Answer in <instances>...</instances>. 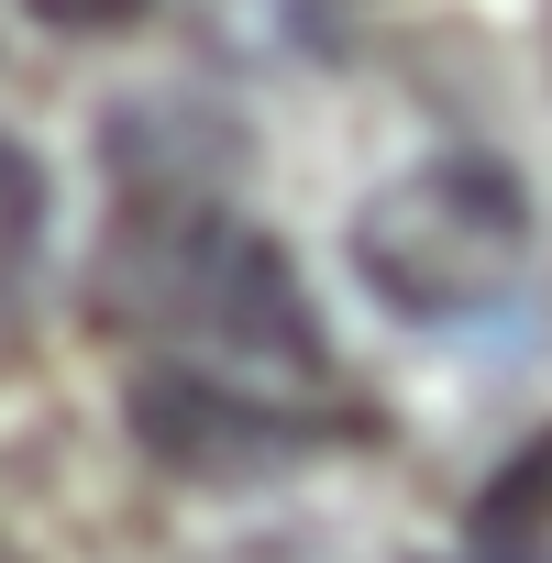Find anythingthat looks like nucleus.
Returning a JSON list of instances; mask_svg holds the SVG:
<instances>
[{
  "label": "nucleus",
  "mask_w": 552,
  "mask_h": 563,
  "mask_svg": "<svg viewBox=\"0 0 552 563\" xmlns=\"http://www.w3.org/2000/svg\"><path fill=\"white\" fill-rule=\"evenodd\" d=\"M89 288H100V321L133 343H166V365H210V376H243L276 398L332 387V332L310 321L299 265L276 254V232H254L221 199H188V188L122 199Z\"/></svg>",
  "instance_id": "nucleus-1"
},
{
  "label": "nucleus",
  "mask_w": 552,
  "mask_h": 563,
  "mask_svg": "<svg viewBox=\"0 0 552 563\" xmlns=\"http://www.w3.org/2000/svg\"><path fill=\"white\" fill-rule=\"evenodd\" d=\"M354 276L398 321H475L530 276V188L497 155H431L354 210Z\"/></svg>",
  "instance_id": "nucleus-2"
},
{
  "label": "nucleus",
  "mask_w": 552,
  "mask_h": 563,
  "mask_svg": "<svg viewBox=\"0 0 552 563\" xmlns=\"http://www.w3.org/2000/svg\"><path fill=\"white\" fill-rule=\"evenodd\" d=\"M122 420L188 486H254V475H288V464H310L332 442L321 398H276V387H243V376H210V365H166V354H144V376L122 387Z\"/></svg>",
  "instance_id": "nucleus-3"
},
{
  "label": "nucleus",
  "mask_w": 552,
  "mask_h": 563,
  "mask_svg": "<svg viewBox=\"0 0 552 563\" xmlns=\"http://www.w3.org/2000/svg\"><path fill=\"white\" fill-rule=\"evenodd\" d=\"M464 552H475V563H552V431H530V442L486 475V497H475V519H464Z\"/></svg>",
  "instance_id": "nucleus-4"
},
{
  "label": "nucleus",
  "mask_w": 552,
  "mask_h": 563,
  "mask_svg": "<svg viewBox=\"0 0 552 563\" xmlns=\"http://www.w3.org/2000/svg\"><path fill=\"white\" fill-rule=\"evenodd\" d=\"M45 166H34V144H12L0 133V321L23 310V288H34V254H45Z\"/></svg>",
  "instance_id": "nucleus-5"
},
{
  "label": "nucleus",
  "mask_w": 552,
  "mask_h": 563,
  "mask_svg": "<svg viewBox=\"0 0 552 563\" xmlns=\"http://www.w3.org/2000/svg\"><path fill=\"white\" fill-rule=\"evenodd\" d=\"M34 12H45V23H78V34H89V23H122V12H144V0H34Z\"/></svg>",
  "instance_id": "nucleus-6"
}]
</instances>
